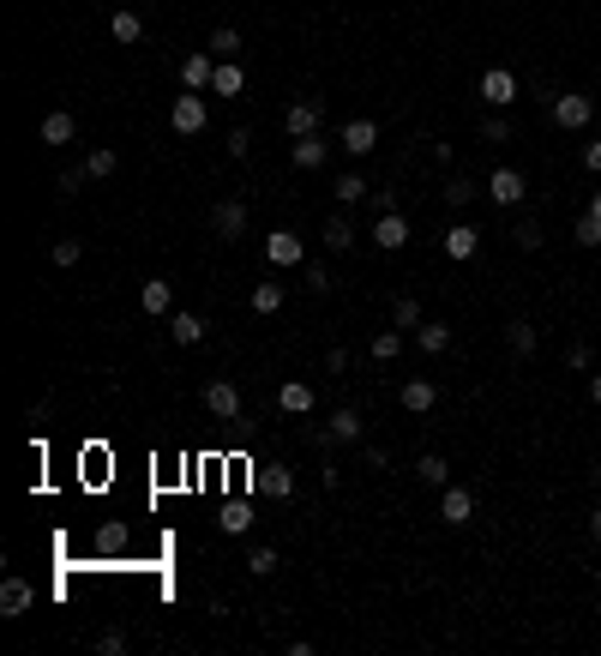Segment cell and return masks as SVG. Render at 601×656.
<instances>
[{
	"label": "cell",
	"instance_id": "cell-16",
	"mask_svg": "<svg viewBox=\"0 0 601 656\" xmlns=\"http://www.w3.org/2000/svg\"><path fill=\"white\" fill-rule=\"evenodd\" d=\"M475 248H481V229H475V223L445 229V253H451V259H475Z\"/></svg>",
	"mask_w": 601,
	"mask_h": 656
},
{
	"label": "cell",
	"instance_id": "cell-22",
	"mask_svg": "<svg viewBox=\"0 0 601 656\" xmlns=\"http://www.w3.org/2000/svg\"><path fill=\"white\" fill-rule=\"evenodd\" d=\"M391 325H397V332H421V325H427L416 295H397V302H391Z\"/></svg>",
	"mask_w": 601,
	"mask_h": 656
},
{
	"label": "cell",
	"instance_id": "cell-19",
	"mask_svg": "<svg viewBox=\"0 0 601 656\" xmlns=\"http://www.w3.org/2000/svg\"><path fill=\"white\" fill-rule=\"evenodd\" d=\"M277 404H283L289 416H307V409H313V386H300V379H283V386H277Z\"/></svg>",
	"mask_w": 601,
	"mask_h": 656
},
{
	"label": "cell",
	"instance_id": "cell-41",
	"mask_svg": "<svg viewBox=\"0 0 601 656\" xmlns=\"http://www.w3.org/2000/svg\"><path fill=\"white\" fill-rule=\"evenodd\" d=\"M79 259H85V241H72V235H67V241H55V265H67V271H72Z\"/></svg>",
	"mask_w": 601,
	"mask_h": 656
},
{
	"label": "cell",
	"instance_id": "cell-34",
	"mask_svg": "<svg viewBox=\"0 0 601 656\" xmlns=\"http://www.w3.org/2000/svg\"><path fill=\"white\" fill-rule=\"evenodd\" d=\"M367 175H355V169H349V175H337V199H343V205H361V199H367Z\"/></svg>",
	"mask_w": 601,
	"mask_h": 656
},
{
	"label": "cell",
	"instance_id": "cell-25",
	"mask_svg": "<svg viewBox=\"0 0 601 656\" xmlns=\"http://www.w3.org/2000/svg\"><path fill=\"white\" fill-rule=\"evenodd\" d=\"M505 344H511V355H535V344H542V337H535L530 320H511V325H505Z\"/></svg>",
	"mask_w": 601,
	"mask_h": 656
},
{
	"label": "cell",
	"instance_id": "cell-42",
	"mask_svg": "<svg viewBox=\"0 0 601 656\" xmlns=\"http://www.w3.org/2000/svg\"><path fill=\"white\" fill-rule=\"evenodd\" d=\"M97 651H102V656H127V632H121V627L97 632Z\"/></svg>",
	"mask_w": 601,
	"mask_h": 656
},
{
	"label": "cell",
	"instance_id": "cell-40",
	"mask_svg": "<svg viewBox=\"0 0 601 656\" xmlns=\"http://www.w3.org/2000/svg\"><path fill=\"white\" fill-rule=\"evenodd\" d=\"M481 139H487V145H505V139H511V121H505V115H487V121H481Z\"/></svg>",
	"mask_w": 601,
	"mask_h": 656
},
{
	"label": "cell",
	"instance_id": "cell-13",
	"mask_svg": "<svg viewBox=\"0 0 601 656\" xmlns=\"http://www.w3.org/2000/svg\"><path fill=\"white\" fill-rule=\"evenodd\" d=\"M397 404L409 409V416H427V409L439 404V386H433V379H409V386L397 392Z\"/></svg>",
	"mask_w": 601,
	"mask_h": 656
},
{
	"label": "cell",
	"instance_id": "cell-32",
	"mask_svg": "<svg viewBox=\"0 0 601 656\" xmlns=\"http://www.w3.org/2000/svg\"><path fill=\"white\" fill-rule=\"evenodd\" d=\"M205 48H211V55H216V60H235V48H241V30H235V25H223V30H211V43H205Z\"/></svg>",
	"mask_w": 601,
	"mask_h": 656
},
{
	"label": "cell",
	"instance_id": "cell-30",
	"mask_svg": "<svg viewBox=\"0 0 601 656\" xmlns=\"http://www.w3.org/2000/svg\"><path fill=\"white\" fill-rule=\"evenodd\" d=\"M223 530H229V536H247V530H253V506H247V500H229V506H223Z\"/></svg>",
	"mask_w": 601,
	"mask_h": 656
},
{
	"label": "cell",
	"instance_id": "cell-26",
	"mask_svg": "<svg viewBox=\"0 0 601 656\" xmlns=\"http://www.w3.org/2000/svg\"><path fill=\"white\" fill-rule=\"evenodd\" d=\"M416 344H421V350H427V355H445V350H451V325L427 320V325H421V332H416Z\"/></svg>",
	"mask_w": 601,
	"mask_h": 656
},
{
	"label": "cell",
	"instance_id": "cell-28",
	"mask_svg": "<svg viewBox=\"0 0 601 656\" xmlns=\"http://www.w3.org/2000/svg\"><path fill=\"white\" fill-rule=\"evenodd\" d=\"M325 248H331V253L355 248V223H349V217H325Z\"/></svg>",
	"mask_w": 601,
	"mask_h": 656
},
{
	"label": "cell",
	"instance_id": "cell-47",
	"mask_svg": "<svg viewBox=\"0 0 601 656\" xmlns=\"http://www.w3.org/2000/svg\"><path fill=\"white\" fill-rule=\"evenodd\" d=\"M584 169H589V175H601V139H596V145H584Z\"/></svg>",
	"mask_w": 601,
	"mask_h": 656
},
{
	"label": "cell",
	"instance_id": "cell-1",
	"mask_svg": "<svg viewBox=\"0 0 601 656\" xmlns=\"http://www.w3.org/2000/svg\"><path fill=\"white\" fill-rule=\"evenodd\" d=\"M205 121H211L205 97H199V90H181V97H174V109H169V127L181 132V139H193V132H205Z\"/></svg>",
	"mask_w": 601,
	"mask_h": 656
},
{
	"label": "cell",
	"instance_id": "cell-46",
	"mask_svg": "<svg viewBox=\"0 0 601 656\" xmlns=\"http://www.w3.org/2000/svg\"><path fill=\"white\" fill-rule=\"evenodd\" d=\"M565 362H572V367H577V374H584V367H589V362H596V355H589V344H572V350H565Z\"/></svg>",
	"mask_w": 601,
	"mask_h": 656
},
{
	"label": "cell",
	"instance_id": "cell-12",
	"mask_svg": "<svg viewBox=\"0 0 601 656\" xmlns=\"http://www.w3.org/2000/svg\"><path fill=\"white\" fill-rule=\"evenodd\" d=\"M253 488H258V494H271V500H289V494H295V470H289V464H265L253 476Z\"/></svg>",
	"mask_w": 601,
	"mask_h": 656
},
{
	"label": "cell",
	"instance_id": "cell-38",
	"mask_svg": "<svg viewBox=\"0 0 601 656\" xmlns=\"http://www.w3.org/2000/svg\"><path fill=\"white\" fill-rule=\"evenodd\" d=\"M511 241H517L523 253H535V248L547 241V235H542V223H535V217H523V223H517V235H511Z\"/></svg>",
	"mask_w": 601,
	"mask_h": 656
},
{
	"label": "cell",
	"instance_id": "cell-49",
	"mask_svg": "<svg viewBox=\"0 0 601 656\" xmlns=\"http://www.w3.org/2000/svg\"><path fill=\"white\" fill-rule=\"evenodd\" d=\"M589 397H596V404H601V374H596V379H589Z\"/></svg>",
	"mask_w": 601,
	"mask_h": 656
},
{
	"label": "cell",
	"instance_id": "cell-17",
	"mask_svg": "<svg viewBox=\"0 0 601 656\" xmlns=\"http://www.w3.org/2000/svg\"><path fill=\"white\" fill-rule=\"evenodd\" d=\"M72 139H79V121H72L67 109L43 115V145H72Z\"/></svg>",
	"mask_w": 601,
	"mask_h": 656
},
{
	"label": "cell",
	"instance_id": "cell-23",
	"mask_svg": "<svg viewBox=\"0 0 601 656\" xmlns=\"http://www.w3.org/2000/svg\"><path fill=\"white\" fill-rule=\"evenodd\" d=\"M169 337H174V344H181V350H186V344H199V337H205V320H199V313H186V307H181V313H174V320H169Z\"/></svg>",
	"mask_w": 601,
	"mask_h": 656
},
{
	"label": "cell",
	"instance_id": "cell-50",
	"mask_svg": "<svg viewBox=\"0 0 601 656\" xmlns=\"http://www.w3.org/2000/svg\"><path fill=\"white\" fill-rule=\"evenodd\" d=\"M589 217H596V223H601V193H596V199H589Z\"/></svg>",
	"mask_w": 601,
	"mask_h": 656
},
{
	"label": "cell",
	"instance_id": "cell-6",
	"mask_svg": "<svg viewBox=\"0 0 601 656\" xmlns=\"http://www.w3.org/2000/svg\"><path fill=\"white\" fill-rule=\"evenodd\" d=\"M265 259L271 265H307V248H300L295 229H271L265 235Z\"/></svg>",
	"mask_w": 601,
	"mask_h": 656
},
{
	"label": "cell",
	"instance_id": "cell-7",
	"mask_svg": "<svg viewBox=\"0 0 601 656\" xmlns=\"http://www.w3.org/2000/svg\"><path fill=\"white\" fill-rule=\"evenodd\" d=\"M337 139H343V151H349V157H367V151H373V145H379V121H367V115H355V121H349V127H343V132H337Z\"/></svg>",
	"mask_w": 601,
	"mask_h": 656
},
{
	"label": "cell",
	"instance_id": "cell-20",
	"mask_svg": "<svg viewBox=\"0 0 601 656\" xmlns=\"http://www.w3.org/2000/svg\"><path fill=\"white\" fill-rule=\"evenodd\" d=\"M30 602H37V590H30L25 578H6V584H0V614H25Z\"/></svg>",
	"mask_w": 601,
	"mask_h": 656
},
{
	"label": "cell",
	"instance_id": "cell-5",
	"mask_svg": "<svg viewBox=\"0 0 601 656\" xmlns=\"http://www.w3.org/2000/svg\"><path fill=\"white\" fill-rule=\"evenodd\" d=\"M373 248H385V253L409 248V217H403V211H379V223H373Z\"/></svg>",
	"mask_w": 601,
	"mask_h": 656
},
{
	"label": "cell",
	"instance_id": "cell-31",
	"mask_svg": "<svg viewBox=\"0 0 601 656\" xmlns=\"http://www.w3.org/2000/svg\"><path fill=\"white\" fill-rule=\"evenodd\" d=\"M283 283H258V290L253 295H247V302H253V313H277V307H283Z\"/></svg>",
	"mask_w": 601,
	"mask_h": 656
},
{
	"label": "cell",
	"instance_id": "cell-21",
	"mask_svg": "<svg viewBox=\"0 0 601 656\" xmlns=\"http://www.w3.org/2000/svg\"><path fill=\"white\" fill-rule=\"evenodd\" d=\"M289 157H295V169H319V163H325V132L295 139V151H289Z\"/></svg>",
	"mask_w": 601,
	"mask_h": 656
},
{
	"label": "cell",
	"instance_id": "cell-3",
	"mask_svg": "<svg viewBox=\"0 0 601 656\" xmlns=\"http://www.w3.org/2000/svg\"><path fill=\"white\" fill-rule=\"evenodd\" d=\"M205 409L223 416V422H241V386H229V379H205Z\"/></svg>",
	"mask_w": 601,
	"mask_h": 656
},
{
	"label": "cell",
	"instance_id": "cell-35",
	"mask_svg": "<svg viewBox=\"0 0 601 656\" xmlns=\"http://www.w3.org/2000/svg\"><path fill=\"white\" fill-rule=\"evenodd\" d=\"M403 355V332H379L373 337V362H397Z\"/></svg>",
	"mask_w": 601,
	"mask_h": 656
},
{
	"label": "cell",
	"instance_id": "cell-29",
	"mask_svg": "<svg viewBox=\"0 0 601 656\" xmlns=\"http://www.w3.org/2000/svg\"><path fill=\"white\" fill-rule=\"evenodd\" d=\"M115 169H121V157H115V151H109V145H97V151H90V157H85V175H90V181H109V175H115Z\"/></svg>",
	"mask_w": 601,
	"mask_h": 656
},
{
	"label": "cell",
	"instance_id": "cell-43",
	"mask_svg": "<svg viewBox=\"0 0 601 656\" xmlns=\"http://www.w3.org/2000/svg\"><path fill=\"white\" fill-rule=\"evenodd\" d=\"M247 151H253V132L235 127V132H229V157H247Z\"/></svg>",
	"mask_w": 601,
	"mask_h": 656
},
{
	"label": "cell",
	"instance_id": "cell-39",
	"mask_svg": "<svg viewBox=\"0 0 601 656\" xmlns=\"http://www.w3.org/2000/svg\"><path fill=\"white\" fill-rule=\"evenodd\" d=\"M247 572H253V578H271L277 572V548H253V555H247Z\"/></svg>",
	"mask_w": 601,
	"mask_h": 656
},
{
	"label": "cell",
	"instance_id": "cell-44",
	"mask_svg": "<svg viewBox=\"0 0 601 656\" xmlns=\"http://www.w3.org/2000/svg\"><path fill=\"white\" fill-rule=\"evenodd\" d=\"M300 271H307V290H319V295L331 290V278H325V265H300Z\"/></svg>",
	"mask_w": 601,
	"mask_h": 656
},
{
	"label": "cell",
	"instance_id": "cell-36",
	"mask_svg": "<svg viewBox=\"0 0 601 656\" xmlns=\"http://www.w3.org/2000/svg\"><path fill=\"white\" fill-rule=\"evenodd\" d=\"M475 199V187H469V175H451L445 181V205H451V211H463V205Z\"/></svg>",
	"mask_w": 601,
	"mask_h": 656
},
{
	"label": "cell",
	"instance_id": "cell-4",
	"mask_svg": "<svg viewBox=\"0 0 601 656\" xmlns=\"http://www.w3.org/2000/svg\"><path fill=\"white\" fill-rule=\"evenodd\" d=\"M361 434H367V422H361V409H355V404L331 409V422H325V439H331V446H355Z\"/></svg>",
	"mask_w": 601,
	"mask_h": 656
},
{
	"label": "cell",
	"instance_id": "cell-18",
	"mask_svg": "<svg viewBox=\"0 0 601 656\" xmlns=\"http://www.w3.org/2000/svg\"><path fill=\"white\" fill-rule=\"evenodd\" d=\"M139 307H144V313H174V283L151 278V283L139 290Z\"/></svg>",
	"mask_w": 601,
	"mask_h": 656
},
{
	"label": "cell",
	"instance_id": "cell-48",
	"mask_svg": "<svg viewBox=\"0 0 601 656\" xmlns=\"http://www.w3.org/2000/svg\"><path fill=\"white\" fill-rule=\"evenodd\" d=\"M589 536H596V542H601V506H596V512H589Z\"/></svg>",
	"mask_w": 601,
	"mask_h": 656
},
{
	"label": "cell",
	"instance_id": "cell-14",
	"mask_svg": "<svg viewBox=\"0 0 601 656\" xmlns=\"http://www.w3.org/2000/svg\"><path fill=\"white\" fill-rule=\"evenodd\" d=\"M211 229L223 235V241H235V235L247 229V205H241V199H223V205L211 211Z\"/></svg>",
	"mask_w": 601,
	"mask_h": 656
},
{
	"label": "cell",
	"instance_id": "cell-9",
	"mask_svg": "<svg viewBox=\"0 0 601 656\" xmlns=\"http://www.w3.org/2000/svg\"><path fill=\"white\" fill-rule=\"evenodd\" d=\"M523 175H517V169H493V175H487V199L493 205H523Z\"/></svg>",
	"mask_w": 601,
	"mask_h": 656
},
{
	"label": "cell",
	"instance_id": "cell-24",
	"mask_svg": "<svg viewBox=\"0 0 601 656\" xmlns=\"http://www.w3.org/2000/svg\"><path fill=\"white\" fill-rule=\"evenodd\" d=\"M241 85H247V73L235 67V60H216V79H211V90L216 97H241Z\"/></svg>",
	"mask_w": 601,
	"mask_h": 656
},
{
	"label": "cell",
	"instance_id": "cell-8",
	"mask_svg": "<svg viewBox=\"0 0 601 656\" xmlns=\"http://www.w3.org/2000/svg\"><path fill=\"white\" fill-rule=\"evenodd\" d=\"M211 79H216V55H211V48H199V55L181 60V85L186 90H211Z\"/></svg>",
	"mask_w": 601,
	"mask_h": 656
},
{
	"label": "cell",
	"instance_id": "cell-10",
	"mask_svg": "<svg viewBox=\"0 0 601 656\" xmlns=\"http://www.w3.org/2000/svg\"><path fill=\"white\" fill-rule=\"evenodd\" d=\"M283 127H289V139H307V132H319V102H313V97L289 102V109H283Z\"/></svg>",
	"mask_w": 601,
	"mask_h": 656
},
{
	"label": "cell",
	"instance_id": "cell-11",
	"mask_svg": "<svg viewBox=\"0 0 601 656\" xmlns=\"http://www.w3.org/2000/svg\"><path fill=\"white\" fill-rule=\"evenodd\" d=\"M481 102H493V109H505V102H517V73H505V67H493V73H481Z\"/></svg>",
	"mask_w": 601,
	"mask_h": 656
},
{
	"label": "cell",
	"instance_id": "cell-45",
	"mask_svg": "<svg viewBox=\"0 0 601 656\" xmlns=\"http://www.w3.org/2000/svg\"><path fill=\"white\" fill-rule=\"evenodd\" d=\"M48 409H55V404H48V397H37V404L25 409V422H30V428H43V422H48Z\"/></svg>",
	"mask_w": 601,
	"mask_h": 656
},
{
	"label": "cell",
	"instance_id": "cell-33",
	"mask_svg": "<svg viewBox=\"0 0 601 656\" xmlns=\"http://www.w3.org/2000/svg\"><path fill=\"white\" fill-rule=\"evenodd\" d=\"M109 30H115V43H139V37H144V18H139V13H115V18H109Z\"/></svg>",
	"mask_w": 601,
	"mask_h": 656
},
{
	"label": "cell",
	"instance_id": "cell-2",
	"mask_svg": "<svg viewBox=\"0 0 601 656\" xmlns=\"http://www.w3.org/2000/svg\"><path fill=\"white\" fill-rule=\"evenodd\" d=\"M601 109L589 97H577V90H565V97H554V127H565V132H577V127H589Z\"/></svg>",
	"mask_w": 601,
	"mask_h": 656
},
{
	"label": "cell",
	"instance_id": "cell-51",
	"mask_svg": "<svg viewBox=\"0 0 601 656\" xmlns=\"http://www.w3.org/2000/svg\"><path fill=\"white\" fill-rule=\"evenodd\" d=\"M589 476H596V488H601V458H596V470H589Z\"/></svg>",
	"mask_w": 601,
	"mask_h": 656
},
{
	"label": "cell",
	"instance_id": "cell-15",
	"mask_svg": "<svg viewBox=\"0 0 601 656\" xmlns=\"http://www.w3.org/2000/svg\"><path fill=\"white\" fill-rule=\"evenodd\" d=\"M439 518H445V524H469V518H475V494H469V488H445Z\"/></svg>",
	"mask_w": 601,
	"mask_h": 656
},
{
	"label": "cell",
	"instance_id": "cell-37",
	"mask_svg": "<svg viewBox=\"0 0 601 656\" xmlns=\"http://www.w3.org/2000/svg\"><path fill=\"white\" fill-rule=\"evenodd\" d=\"M572 241H577V248H601V223L589 217V211H584V217L572 223Z\"/></svg>",
	"mask_w": 601,
	"mask_h": 656
},
{
	"label": "cell",
	"instance_id": "cell-27",
	"mask_svg": "<svg viewBox=\"0 0 601 656\" xmlns=\"http://www.w3.org/2000/svg\"><path fill=\"white\" fill-rule=\"evenodd\" d=\"M416 476L427 481V488H445V481H451V464H445L439 452H421V464H416Z\"/></svg>",
	"mask_w": 601,
	"mask_h": 656
}]
</instances>
